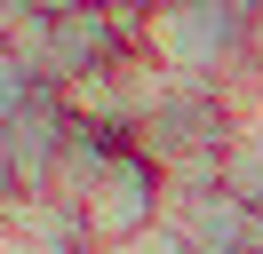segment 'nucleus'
Here are the masks:
<instances>
[{
	"label": "nucleus",
	"mask_w": 263,
	"mask_h": 254,
	"mask_svg": "<svg viewBox=\"0 0 263 254\" xmlns=\"http://www.w3.org/2000/svg\"><path fill=\"white\" fill-rule=\"evenodd\" d=\"M0 254H40V246H32V238H24V230H16L8 215H0Z\"/></svg>",
	"instance_id": "9d476101"
},
{
	"label": "nucleus",
	"mask_w": 263,
	"mask_h": 254,
	"mask_svg": "<svg viewBox=\"0 0 263 254\" xmlns=\"http://www.w3.org/2000/svg\"><path fill=\"white\" fill-rule=\"evenodd\" d=\"M112 254H192V246H183V238L167 230V222H152V230H136L128 246H112Z\"/></svg>",
	"instance_id": "6e6552de"
},
{
	"label": "nucleus",
	"mask_w": 263,
	"mask_h": 254,
	"mask_svg": "<svg viewBox=\"0 0 263 254\" xmlns=\"http://www.w3.org/2000/svg\"><path fill=\"white\" fill-rule=\"evenodd\" d=\"M160 222H167L192 254H247V246H263V215H255L247 199H231L215 175H167Z\"/></svg>",
	"instance_id": "7ed1b4c3"
},
{
	"label": "nucleus",
	"mask_w": 263,
	"mask_h": 254,
	"mask_svg": "<svg viewBox=\"0 0 263 254\" xmlns=\"http://www.w3.org/2000/svg\"><path fill=\"white\" fill-rule=\"evenodd\" d=\"M247 127H263V103H255V111H247Z\"/></svg>",
	"instance_id": "f8f14e48"
},
{
	"label": "nucleus",
	"mask_w": 263,
	"mask_h": 254,
	"mask_svg": "<svg viewBox=\"0 0 263 254\" xmlns=\"http://www.w3.org/2000/svg\"><path fill=\"white\" fill-rule=\"evenodd\" d=\"M255 215H263V206H255Z\"/></svg>",
	"instance_id": "ddd939ff"
},
{
	"label": "nucleus",
	"mask_w": 263,
	"mask_h": 254,
	"mask_svg": "<svg viewBox=\"0 0 263 254\" xmlns=\"http://www.w3.org/2000/svg\"><path fill=\"white\" fill-rule=\"evenodd\" d=\"M32 95H40V72H32V64H24L8 40H0V119H16Z\"/></svg>",
	"instance_id": "0eeeda50"
},
{
	"label": "nucleus",
	"mask_w": 263,
	"mask_h": 254,
	"mask_svg": "<svg viewBox=\"0 0 263 254\" xmlns=\"http://www.w3.org/2000/svg\"><path fill=\"white\" fill-rule=\"evenodd\" d=\"M215 183L231 190V199H247V206H263V127H231V143L215 151Z\"/></svg>",
	"instance_id": "423d86ee"
},
{
	"label": "nucleus",
	"mask_w": 263,
	"mask_h": 254,
	"mask_svg": "<svg viewBox=\"0 0 263 254\" xmlns=\"http://www.w3.org/2000/svg\"><path fill=\"white\" fill-rule=\"evenodd\" d=\"M136 32L120 8H96V0H72V8H56L48 24V88H72V79L104 72L112 56H128Z\"/></svg>",
	"instance_id": "20e7f679"
},
{
	"label": "nucleus",
	"mask_w": 263,
	"mask_h": 254,
	"mask_svg": "<svg viewBox=\"0 0 263 254\" xmlns=\"http://www.w3.org/2000/svg\"><path fill=\"white\" fill-rule=\"evenodd\" d=\"M64 127H72V111H64L56 88H40L32 103L8 119V143H16V199H40V190H48L56 151H64Z\"/></svg>",
	"instance_id": "39448f33"
},
{
	"label": "nucleus",
	"mask_w": 263,
	"mask_h": 254,
	"mask_svg": "<svg viewBox=\"0 0 263 254\" xmlns=\"http://www.w3.org/2000/svg\"><path fill=\"white\" fill-rule=\"evenodd\" d=\"M136 48L183 79V88H215L247 72V16L231 0H152L136 16Z\"/></svg>",
	"instance_id": "f257e3e1"
},
{
	"label": "nucleus",
	"mask_w": 263,
	"mask_h": 254,
	"mask_svg": "<svg viewBox=\"0 0 263 254\" xmlns=\"http://www.w3.org/2000/svg\"><path fill=\"white\" fill-rule=\"evenodd\" d=\"M0 199H16V143H8V119H0Z\"/></svg>",
	"instance_id": "1a4fd4ad"
},
{
	"label": "nucleus",
	"mask_w": 263,
	"mask_h": 254,
	"mask_svg": "<svg viewBox=\"0 0 263 254\" xmlns=\"http://www.w3.org/2000/svg\"><path fill=\"white\" fill-rule=\"evenodd\" d=\"M231 8H239V16H255V8H263V0H231Z\"/></svg>",
	"instance_id": "9b49d317"
},
{
	"label": "nucleus",
	"mask_w": 263,
	"mask_h": 254,
	"mask_svg": "<svg viewBox=\"0 0 263 254\" xmlns=\"http://www.w3.org/2000/svg\"><path fill=\"white\" fill-rule=\"evenodd\" d=\"M160 190H167V175L152 167L136 143H112V159H104L96 190L80 199L88 254H112V246H128L136 230H152V222H160Z\"/></svg>",
	"instance_id": "f03ea898"
}]
</instances>
